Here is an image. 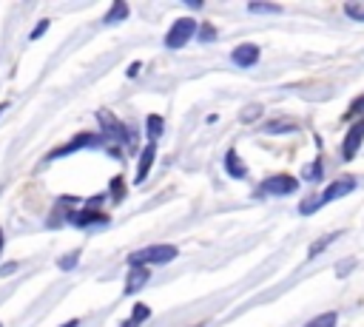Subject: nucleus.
I'll use <instances>...</instances> for the list:
<instances>
[{"instance_id":"obj_1","label":"nucleus","mask_w":364,"mask_h":327,"mask_svg":"<svg viewBox=\"0 0 364 327\" xmlns=\"http://www.w3.org/2000/svg\"><path fill=\"white\" fill-rule=\"evenodd\" d=\"M102 145H105V139H102L100 134H91V131H80V134H74L71 139H65V142H60L57 148H51V151L46 154V162H57V159H63V156H71V154H77V151L102 148Z\"/></svg>"},{"instance_id":"obj_2","label":"nucleus","mask_w":364,"mask_h":327,"mask_svg":"<svg viewBox=\"0 0 364 327\" xmlns=\"http://www.w3.org/2000/svg\"><path fill=\"white\" fill-rule=\"evenodd\" d=\"M179 256L176 245H148L128 256V267H151V264H168Z\"/></svg>"},{"instance_id":"obj_3","label":"nucleus","mask_w":364,"mask_h":327,"mask_svg":"<svg viewBox=\"0 0 364 327\" xmlns=\"http://www.w3.org/2000/svg\"><path fill=\"white\" fill-rule=\"evenodd\" d=\"M97 122H100V136L102 139H111L114 145H131V128L119 117H114L111 111L100 108L97 111Z\"/></svg>"},{"instance_id":"obj_4","label":"nucleus","mask_w":364,"mask_h":327,"mask_svg":"<svg viewBox=\"0 0 364 327\" xmlns=\"http://www.w3.org/2000/svg\"><path fill=\"white\" fill-rule=\"evenodd\" d=\"M196 28H199V23H196L193 17H179V20H173L171 28L165 31V48L176 51V48H182V45H188V43L196 37Z\"/></svg>"},{"instance_id":"obj_5","label":"nucleus","mask_w":364,"mask_h":327,"mask_svg":"<svg viewBox=\"0 0 364 327\" xmlns=\"http://www.w3.org/2000/svg\"><path fill=\"white\" fill-rule=\"evenodd\" d=\"M299 191V179L290 173H273L259 185V193L264 196H290Z\"/></svg>"},{"instance_id":"obj_6","label":"nucleus","mask_w":364,"mask_h":327,"mask_svg":"<svg viewBox=\"0 0 364 327\" xmlns=\"http://www.w3.org/2000/svg\"><path fill=\"white\" fill-rule=\"evenodd\" d=\"M108 222H111L108 213L94 210V208H88V205H80V208L71 213V219H68V225H74V227H80V230H88V227H105Z\"/></svg>"},{"instance_id":"obj_7","label":"nucleus","mask_w":364,"mask_h":327,"mask_svg":"<svg viewBox=\"0 0 364 327\" xmlns=\"http://www.w3.org/2000/svg\"><path fill=\"white\" fill-rule=\"evenodd\" d=\"M77 208H80V199H77V196H60V199L54 202V210L48 213L46 225H48V227L68 225V219H71V213H74Z\"/></svg>"},{"instance_id":"obj_8","label":"nucleus","mask_w":364,"mask_h":327,"mask_svg":"<svg viewBox=\"0 0 364 327\" xmlns=\"http://www.w3.org/2000/svg\"><path fill=\"white\" fill-rule=\"evenodd\" d=\"M361 142H364V119H355V122L350 125V131L344 134V142H341V159H344V162H353L355 154H358V148H361Z\"/></svg>"},{"instance_id":"obj_9","label":"nucleus","mask_w":364,"mask_h":327,"mask_svg":"<svg viewBox=\"0 0 364 327\" xmlns=\"http://www.w3.org/2000/svg\"><path fill=\"white\" fill-rule=\"evenodd\" d=\"M355 185H358L355 176H338V179H333V182L318 193V205H327V202H333V199H341V196L353 193Z\"/></svg>"},{"instance_id":"obj_10","label":"nucleus","mask_w":364,"mask_h":327,"mask_svg":"<svg viewBox=\"0 0 364 327\" xmlns=\"http://www.w3.org/2000/svg\"><path fill=\"white\" fill-rule=\"evenodd\" d=\"M154 159H156V145L154 142H145L142 151H139V156H136V173H134V182L136 185H142L148 179V173L154 168Z\"/></svg>"},{"instance_id":"obj_11","label":"nucleus","mask_w":364,"mask_h":327,"mask_svg":"<svg viewBox=\"0 0 364 327\" xmlns=\"http://www.w3.org/2000/svg\"><path fill=\"white\" fill-rule=\"evenodd\" d=\"M230 63L239 65V68H250L259 63V45L256 43H239L233 51H230Z\"/></svg>"},{"instance_id":"obj_12","label":"nucleus","mask_w":364,"mask_h":327,"mask_svg":"<svg viewBox=\"0 0 364 327\" xmlns=\"http://www.w3.org/2000/svg\"><path fill=\"white\" fill-rule=\"evenodd\" d=\"M148 279H151V267H128V273H125V284H122V293H125V296L139 293V290L148 284Z\"/></svg>"},{"instance_id":"obj_13","label":"nucleus","mask_w":364,"mask_h":327,"mask_svg":"<svg viewBox=\"0 0 364 327\" xmlns=\"http://www.w3.org/2000/svg\"><path fill=\"white\" fill-rule=\"evenodd\" d=\"M225 173L230 179H245L247 176V165H245V159L239 156L236 148H228V154H225Z\"/></svg>"},{"instance_id":"obj_14","label":"nucleus","mask_w":364,"mask_h":327,"mask_svg":"<svg viewBox=\"0 0 364 327\" xmlns=\"http://www.w3.org/2000/svg\"><path fill=\"white\" fill-rule=\"evenodd\" d=\"M128 14H131V9H128V3H125V0H114V3L108 6V11H105V17H102V23H105V26H117V23H122V20H128Z\"/></svg>"},{"instance_id":"obj_15","label":"nucleus","mask_w":364,"mask_h":327,"mask_svg":"<svg viewBox=\"0 0 364 327\" xmlns=\"http://www.w3.org/2000/svg\"><path fill=\"white\" fill-rule=\"evenodd\" d=\"M148 318H151V307H148L145 301H136V304L131 307V316H128V321H122L119 327H142Z\"/></svg>"},{"instance_id":"obj_16","label":"nucleus","mask_w":364,"mask_h":327,"mask_svg":"<svg viewBox=\"0 0 364 327\" xmlns=\"http://www.w3.org/2000/svg\"><path fill=\"white\" fill-rule=\"evenodd\" d=\"M162 131H165V119H162V114H148V119H145V136H148V142L156 145V139L162 136Z\"/></svg>"},{"instance_id":"obj_17","label":"nucleus","mask_w":364,"mask_h":327,"mask_svg":"<svg viewBox=\"0 0 364 327\" xmlns=\"http://www.w3.org/2000/svg\"><path fill=\"white\" fill-rule=\"evenodd\" d=\"M296 128H299V122L290 119V117H276V119L264 122V134H290Z\"/></svg>"},{"instance_id":"obj_18","label":"nucleus","mask_w":364,"mask_h":327,"mask_svg":"<svg viewBox=\"0 0 364 327\" xmlns=\"http://www.w3.org/2000/svg\"><path fill=\"white\" fill-rule=\"evenodd\" d=\"M105 196H108V202L117 208V205L125 199V179H122V176H111V179H108V193H105Z\"/></svg>"},{"instance_id":"obj_19","label":"nucleus","mask_w":364,"mask_h":327,"mask_svg":"<svg viewBox=\"0 0 364 327\" xmlns=\"http://www.w3.org/2000/svg\"><path fill=\"white\" fill-rule=\"evenodd\" d=\"M338 236H341V230H336V233H324L321 239H316V242L307 247V256H310V259H313V256H318V253H321L324 247H330V245H333Z\"/></svg>"},{"instance_id":"obj_20","label":"nucleus","mask_w":364,"mask_h":327,"mask_svg":"<svg viewBox=\"0 0 364 327\" xmlns=\"http://www.w3.org/2000/svg\"><path fill=\"white\" fill-rule=\"evenodd\" d=\"M216 37H219V31H216L213 23H199V28H196V40H199L202 45H210Z\"/></svg>"},{"instance_id":"obj_21","label":"nucleus","mask_w":364,"mask_h":327,"mask_svg":"<svg viewBox=\"0 0 364 327\" xmlns=\"http://www.w3.org/2000/svg\"><path fill=\"white\" fill-rule=\"evenodd\" d=\"M80 256H82V250H71V253H63V256L57 259V267H60L63 273H71V270L80 264Z\"/></svg>"},{"instance_id":"obj_22","label":"nucleus","mask_w":364,"mask_h":327,"mask_svg":"<svg viewBox=\"0 0 364 327\" xmlns=\"http://www.w3.org/2000/svg\"><path fill=\"white\" fill-rule=\"evenodd\" d=\"M262 111H264V108H262L259 102H250V105H245V108L239 111V122H245V125H247V122H256V119L262 117Z\"/></svg>"},{"instance_id":"obj_23","label":"nucleus","mask_w":364,"mask_h":327,"mask_svg":"<svg viewBox=\"0 0 364 327\" xmlns=\"http://www.w3.org/2000/svg\"><path fill=\"white\" fill-rule=\"evenodd\" d=\"M344 14L353 17L355 23H364V0H350V3H344Z\"/></svg>"},{"instance_id":"obj_24","label":"nucleus","mask_w":364,"mask_h":327,"mask_svg":"<svg viewBox=\"0 0 364 327\" xmlns=\"http://www.w3.org/2000/svg\"><path fill=\"white\" fill-rule=\"evenodd\" d=\"M247 11L250 14H279L282 6L279 3H247Z\"/></svg>"},{"instance_id":"obj_25","label":"nucleus","mask_w":364,"mask_h":327,"mask_svg":"<svg viewBox=\"0 0 364 327\" xmlns=\"http://www.w3.org/2000/svg\"><path fill=\"white\" fill-rule=\"evenodd\" d=\"M336 321H338V316L330 310V313H321V316H316V318H310L304 327H336Z\"/></svg>"},{"instance_id":"obj_26","label":"nucleus","mask_w":364,"mask_h":327,"mask_svg":"<svg viewBox=\"0 0 364 327\" xmlns=\"http://www.w3.org/2000/svg\"><path fill=\"white\" fill-rule=\"evenodd\" d=\"M321 171H324V165H321V159H313V165H304V171H301V176H304L307 182H318V179H321Z\"/></svg>"},{"instance_id":"obj_27","label":"nucleus","mask_w":364,"mask_h":327,"mask_svg":"<svg viewBox=\"0 0 364 327\" xmlns=\"http://www.w3.org/2000/svg\"><path fill=\"white\" fill-rule=\"evenodd\" d=\"M48 26H51V20H40V23L31 28V34H28V37H31V40H40V37L48 31Z\"/></svg>"},{"instance_id":"obj_28","label":"nucleus","mask_w":364,"mask_h":327,"mask_svg":"<svg viewBox=\"0 0 364 327\" xmlns=\"http://www.w3.org/2000/svg\"><path fill=\"white\" fill-rule=\"evenodd\" d=\"M105 151H108V156H111V159L122 162V148H119V145H105Z\"/></svg>"},{"instance_id":"obj_29","label":"nucleus","mask_w":364,"mask_h":327,"mask_svg":"<svg viewBox=\"0 0 364 327\" xmlns=\"http://www.w3.org/2000/svg\"><path fill=\"white\" fill-rule=\"evenodd\" d=\"M17 267H20L17 262H6V264H0V276H11Z\"/></svg>"},{"instance_id":"obj_30","label":"nucleus","mask_w":364,"mask_h":327,"mask_svg":"<svg viewBox=\"0 0 364 327\" xmlns=\"http://www.w3.org/2000/svg\"><path fill=\"white\" fill-rule=\"evenodd\" d=\"M350 267H355V262H353V259H347V262H341V264L336 267V273H338V276H347L344 270H350Z\"/></svg>"},{"instance_id":"obj_31","label":"nucleus","mask_w":364,"mask_h":327,"mask_svg":"<svg viewBox=\"0 0 364 327\" xmlns=\"http://www.w3.org/2000/svg\"><path fill=\"white\" fill-rule=\"evenodd\" d=\"M139 68H142L139 63H131V65L125 68V74H128V77H136V74H139Z\"/></svg>"},{"instance_id":"obj_32","label":"nucleus","mask_w":364,"mask_h":327,"mask_svg":"<svg viewBox=\"0 0 364 327\" xmlns=\"http://www.w3.org/2000/svg\"><path fill=\"white\" fill-rule=\"evenodd\" d=\"M60 327H80V318H68V321H63Z\"/></svg>"},{"instance_id":"obj_33","label":"nucleus","mask_w":364,"mask_h":327,"mask_svg":"<svg viewBox=\"0 0 364 327\" xmlns=\"http://www.w3.org/2000/svg\"><path fill=\"white\" fill-rule=\"evenodd\" d=\"M3 247H6V230L0 227V253H3Z\"/></svg>"},{"instance_id":"obj_34","label":"nucleus","mask_w":364,"mask_h":327,"mask_svg":"<svg viewBox=\"0 0 364 327\" xmlns=\"http://www.w3.org/2000/svg\"><path fill=\"white\" fill-rule=\"evenodd\" d=\"M6 108H9V102H0V114H3V111H6Z\"/></svg>"},{"instance_id":"obj_35","label":"nucleus","mask_w":364,"mask_h":327,"mask_svg":"<svg viewBox=\"0 0 364 327\" xmlns=\"http://www.w3.org/2000/svg\"><path fill=\"white\" fill-rule=\"evenodd\" d=\"M0 327H3V321H0Z\"/></svg>"}]
</instances>
